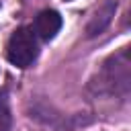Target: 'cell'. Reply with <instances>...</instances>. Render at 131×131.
<instances>
[{"label": "cell", "mask_w": 131, "mask_h": 131, "mask_svg": "<svg viewBox=\"0 0 131 131\" xmlns=\"http://www.w3.org/2000/svg\"><path fill=\"white\" fill-rule=\"evenodd\" d=\"M8 125H10V117H8L6 100L4 96H0V131H8Z\"/></svg>", "instance_id": "3957f363"}, {"label": "cell", "mask_w": 131, "mask_h": 131, "mask_svg": "<svg viewBox=\"0 0 131 131\" xmlns=\"http://www.w3.org/2000/svg\"><path fill=\"white\" fill-rule=\"evenodd\" d=\"M35 35L43 41H49L57 35V31L61 29V16L55 10H43L39 12V16L35 18Z\"/></svg>", "instance_id": "7a4b0ae2"}, {"label": "cell", "mask_w": 131, "mask_h": 131, "mask_svg": "<svg viewBox=\"0 0 131 131\" xmlns=\"http://www.w3.org/2000/svg\"><path fill=\"white\" fill-rule=\"evenodd\" d=\"M6 57L16 68H29L37 57V41L33 31H29L27 27H18L6 43Z\"/></svg>", "instance_id": "6da1fadb"}]
</instances>
